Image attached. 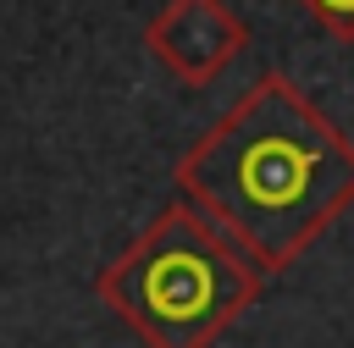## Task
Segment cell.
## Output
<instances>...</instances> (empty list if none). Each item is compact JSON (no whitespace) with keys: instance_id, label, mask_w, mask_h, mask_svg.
I'll return each mask as SVG.
<instances>
[{"instance_id":"2","label":"cell","mask_w":354,"mask_h":348,"mask_svg":"<svg viewBox=\"0 0 354 348\" xmlns=\"http://www.w3.org/2000/svg\"><path fill=\"white\" fill-rule=\"evenodd\" d=\"M266 287V271L188 199L155 221L100 271V304L144 348H210Z\"/></svg>"},{"instance_id":"1","label":"cell","mask_w":354,"mask_h":348,"mask_svg":"<svg viewBox=\"0 0 354 348\" xmlns=\"http://www.w3.org/2000/svg\"><path fill=\"white\" fill-rule=\"evenodd\" d=\"M171 182L271 276L354 204V138L299 83L266 72L177 155Z\"/></svg>"},{"instance_id":"4","label":"cell","mask_w":354,"mask_h":348,"mask_svg":"<svg viewBox=\"0 0 354 348\" xmlns=\"http://www.w3.org/2000/svg\"><path fill=\"white\" fill-rule=\"evenodd\" d=\"M332 39H343V44H354V0H299Z\"/></svg>"},{"instance_id":"3","label":"cell","mask_w":354,"mask_h":348,"mask_svg":"<svg viewBox=\"0 0 354 348\" xmlns=\"http://www.w3.org/2000/svg\"><path fill=\"white\" fill-rule=\"evenodd\" d=\"M144 50L177 83L205 88L249 50V22L227 0H166L144 22Z\"/></svg>"}]
</instances>
